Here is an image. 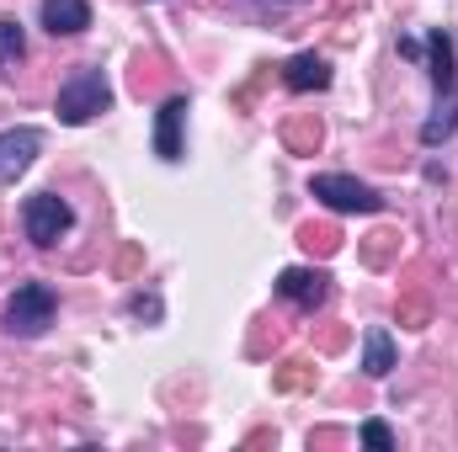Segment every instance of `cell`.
Listing matches in <instances>:
<instances>
[{"label":"cell","instance_id":"cell-1","mask_svg":"<svg viewBox=\"0 0 458 452\" xmlns=\"http://www.w3.org/2000/svg\"><path fill=\"white\" fill-rule=\"evenodd\" d=\"M113 107V80L97 70V64H86V70H75L64 86H59V96H54V113L64 128H86L91 117H102Z\"/></svg>","mask_w":458,"mask_h":452},{"label":"cell","instance_id":"cell-2","mask_svg":"<svg viewBox=\"0 0 458 452\" xmlns=\"http://www.w3.org/2000/svg\"><path fill=\"white\" fill-rule=\"evenodd\" d=\"M54 314H59V293H54L48 282H21V288L11 293L0 325H5V336H16V340H38L54 325Z\"/></svg>","mask_w":458,"mask_h":452},{"label":"cell","instance_id":"cell-3","mask_svg":"<svg viewBox=\"0 0 458 452\" xmlns=\"http://www.w3.org/2000/svg\"><path fill=\"white\" fill-rule=\"evenodd\" d=\"M75 224V208L59 197V192H32L27 203H21V229H27V239L38 245V250H54L64 234Z\"/></svg>","mask_w":458,"mask_h":452},{"label":"cell","instance_id":"cell-4","mask_svg":"<svg viewBox=\"0 0 458 452\" xmlns=\"http://www.w3.org/2000/svg\"><path fill=\"white\" fill-rule=\"evenodd\" d=\"M310 197L326 203L331 213H384V197L357 181V176H342V171H326V176H310Z\"/></svg>","mask_w":458,"mask_h":452},{"label":"cell","instance_id":"cell-5","mask_svg":"<svg viewBox=\"0 0 458 452\" xmlns=\"http://www.w3.org/2000/svg\"><path fill=\"white\" fill-rule=\"evenodd\" d=\"M277 298H288L299 314H315L326 298H331V272H320V266H288V272H277Z\"/></svg>","mask_w":458,"mask_h":452},{"label":"cell","instance_id":"cell-6","mask_svg":"<svg viewBox=\"0 0 458 452\" xmlns=\"http://www.w3.org/2000/svg\"><path fill=\"white\" fill-rule=\"evenodd\" d=\"M155 155L165 165H176L187 155V96H165L155 113Z\"/></svg>","mask_w":458,"mask_h":452},{"label":"cell","instance_id":"cell-7","mask_svg":"<svg viewBox=\"0 0 458 452\" xmlns=\"http://www.w3.org/2000/svg\"><path fill=\"white\" fill-rule=\"evenodd\" d=\"M43 149V133L38 128H5L0 133V187H11Z\"/></svg>","mask_w":458,"mask_h":452},{"label":"cell","instance_id":"cell-8","mask_svg":"<svg viewBox=\"0 0 458 452\" xmlns=\"http://www.w3.org/2000/svg\"><path fill=\"white\" fill-rule=\"evenodd\" d=\"M38 27L54 38H81L91 27V0H38Z\"/></svg>","mask_w":458,"mask_h":452},{"label":"cell","instance_id":"cell-9","mask_svg":"<svg viewBox=\"0 0 458 452\" xmlns=\"http://www.w3.org/2000/svg\"><path fill=\"white\" fill-rule=\"evenodd\" d=\"M283 86H288L293 96H310V91H326V86H331V64H326L320 54H293V59L283 64Z\"/></svg>","mask_w":458,"mask_h":452},{"label":"cell","instance_id":"cell-10","mask_svg":"<svg viewBox=\"0 0 458 452\" xmlns=\"http://www.w3.org/2000/svg\"><path fill=\"white\" fill-rule=\"evenodd\" d=\"M427 70H432V86L437 91H458V54H454V38L443 27L427 38Z\"/></svg>","mask_w":458,"mask_h":452},{"label":"cell","instance_id":"cell-11","mask_svg":"<svg viewBox=\"0 0 458 452\" xmlns=\"http://www.w3.org/2000/svg\"><path fill=\"white\" fill-rule=\"evenodd\" d=\"M394 362H400L394 336H389L384 325H373V331L362 336V372H368V378H389V372H394Z\"/></svg>","mask_w":458,"mask_h":452},{"label":"cell","instance_id":"cell-12","mask_svg":"<svg viewBox=\"0 0 458 452\" xmlns=\"http://www.w3.org/2000/svg\"><path fill=\"white\" fill-rule=\"evenodd\" d=\"M454 133H458V91H437V107L421 122V144L437 149V144H448Z\"/></svg>","mask_w":458,"mask_h":452},{"label":"cell","instance_id":"cell-13","mask_svg":"<svg viewBox=\"0 0 458 452\" xmlns=\"http://www.w3.org/2000/svg\"><path fill=\"white\" fill-rule=\"evenodd\" d=\"M27 59V32L16 16H0V75H16V64Z\"/></svg>","mask_w":458,"mask_h":452},{"label":"cell","instance_id":"cell-14","mask_svg":"<svg viewBox=\"0 0 458 452\" xmlns=\"http://www.w3.org/2000/svg\"><path fill=\"white\" fill-rule=\"evenodd\" d=\"M362 448L368 452H394V431L373 415V421H362Z\"/></svg>","mask_w":458,"mask_h":452},{"label":"cell","instance_id":"cell-15","mask_svg":"<svg viewBox=\"0 0 458 452\" xmlns=\"http://www.w3.org/2000/svg\"><path fill=\"white\" fill-rule=\"evenodd\" d=\"M400 54H405V59H427V48H421L416 38H400Z\"/></svg>","mask_w":458,"mask_h":452},{"label":"cell","instance_id":"cell-16","mask_svg":"<svg viewBox=\"0 0 458 452\" xmlns=\"http://www.w3.org/2000/svg\"><path fill=\"white\" fill-rule=\"evenodd\" d=\"M133 314H149V320H155V314H160V298H133Z\"/></svg>","mask_w":458,"mask_h":452}]
</instances>
